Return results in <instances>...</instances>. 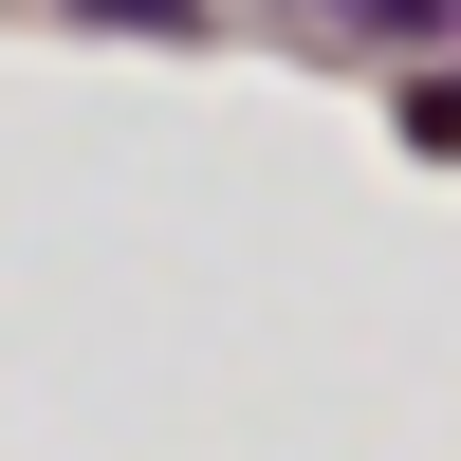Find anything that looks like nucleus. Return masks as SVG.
I'll use <instances>...</instances> for the list:
<instances>
[{"label":"nucleus","instance_id":"nucleus-1","mask_svg":"<svg viewBox=\"0 0 461 461\" xmlns=\"http://www.w3.org/2000/svg\"><path fill=\"white\" fill-rule=\"evenodd\" d=\"M74 19H130V37H203V0H74Z\"/></svg>","mask_w":461,"mask_h":461},{"label":"nucleus","instance_id":"nucleus-2","mask_svg":"<svg viewBox=\"0 0 461 461\" xmlns=\"http://www.w3.org/2000/svg\"><path fill=\"white\" fill-rule=\"evenodd\" d=\"M332 19H388V37H461V0H332Z\"/></svg>","mask_w":461,"mask_h":461},{"label":"nucleus","instance_id":"nucleus-3","mask_svg":"<svg viewBox=\"0 0 461 461\" xmlns=\"http://www.w3.org/2000/svg\"><path fill=\"white\" fill-rule=\"evenodd\" d=\"M406 130H425L443 167H461V74H425V93H406Z\"/></svg>","mask_w":461,"mask_h":461}]
</instances>
